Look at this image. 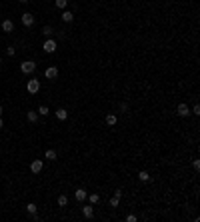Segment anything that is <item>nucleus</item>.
<instances>
[{
    "instance_id": "nucleus-29",
    "label": "nucleus",
    "mask_w": 200,
    "mask_h": 222,
    "mask_svg": "<svg viewBox=\"0 0 200 222\" xmlns=\"http://www.w3.org/2000/svg\"><path fill=\"white\" fill-rule=\"evenodd\" d=\"M0 114H2V104H0Z\"/></svg>"
},
{
    "instance_id": "nucleus-11",
    "label": "nucleus",
    "mask_w": 200,
    "mask_h": 222,
    "mask_svg": "<svg viewBox=\"0 0 200 222\" xmlns=\"http://www.w3.org/2000/svg\"><path fill=\"white\" fill-rule=\"evenodd\" d=\"M54 114H56V118H58V120H66V118H68V112L64 110V108H58V110L54 112Z\"/></svg>"
},
{
    "instance_id": "nucleus-17",
    "label": "nucleus",
    "mask_w": 200,
    "mask_h": 222,
    "mask_svg": "<svg viewBox=\"0 0 200 222\" xmlns=\"http://www.w3.org/2000/svg\"><path fill=\"white\" fill-rule=\"evenodd\" d=\"M86 198L90 200V204H92V206H94V204H98V202H100V196H98V194H90V196H86Z\"/></svg>"
},
{
    "instance_id": "nucleus-27",
    "label": "nucleus",
    "mask_w": 200,
    "mask_h": 222,
    "mask_svg": "<svg viewBox=\"0 0 200 222\" xmlns=\"http://www.w3.org/2000/svg\"><path fill=\"white\" fill-rule=\"evenodd\" d=\"M126 220H128V222H136V216L130 214V216H126Z\"/></svg>"
},
{
    "instance_id": "nucleus-16",
    "label": "nucleus",
    "mask_w": 200,
    "mask_h": 222,
    "mask_svg": "<svg viewBox=\"0 0 200 222\" xmlns=\"http://www.w3.org/2000/svg\"><path fill=\"white\" fill-rule=\"evenodd\" d=\"M116 120H118V118H116L114 114H108V116H106V124H108V126H114Z\"/></svg>"
},
{
    "instance_id": "nucleus-1",
    "label": "nucleus",
    "mask_w": 200,
    "mask_h": 222,
    "mask_svg": "<svg viewBox=\"0 0 200 222\" xmlns=\"http://www.w3.org/2000/svg\"><path fill=\"white\" fill-rule=\"evenodd\" d=\"M20 70H22L24 74H32L36 70V62H32V60H24L22 64H20Z\"/></svg>"
},
{
    "instance_id": "nucleus-8",
    "label": "nucleus",
    "mask_w": 200,
    "mask_h": 222,
    "mask_svg": "<svg viewBox=\"0 0 200 222\" xmlns=\"http://www.w3.org/2000/svg\"><path fill=\"white\" fill-rule=\"evenodd\" d=\"M82 214H84V218H92V216H94L92 204H88V206H82Z\"/></svg>"
},
{
    "instance_id": "nucleus-3",
    "label": "nucleus",
    "mask_w": 200,
    "mask_h": 222,
    "mask_svg": "<svg viewBox=\"0 0 200 222\" xmlns=\"http://www.w3.org/2000/svg\"><path fill=\"white\" fill-rule=\"evenodd\" d=\"M22 24L26 26V28H32V26H34V16H32L30 12H24L22 14Z\"/></svg>"
},
{
    "instance_id": "nucleus-5",
    "label": "nucleus",
    "mask_w": 200,
    "mask_h": 222,
    "mask_svg": "<svg viewBox=\"0 0 200 222\" xmlns=\"http://www.w3.org/2000/svg\"><path fill=\"white\" fill-rule=\"evenodd\" d=\"M44 52L48 54H52V52H56V40H44Z\"/></svg>"
},
{
    "instance_id": "nucleus-21",
    "label": "nucleus",
    "mask_w": 200,
    "mask_h": 222,
    "mask_svg": "<svg viewBox=\"0 0 200 222\" xmlns=\"http://www.w3.org/2000/svg\"><path fill=\"white\" fill-rule=\"evenodd\" d=\"M26 210H28V214H36V210H38V206H36L34 202H30L28 206H26Z\"/></svg>"
},
{
    "instance_id": "nucleus-30",
    "label": "nucleus",
    "mask_w": 200,
    "mask_h": 222,
    "mask_svg": "<svg viewBox=\"0 0 200 222\" xmlns=\"http://www.w3.org/2000/svg\"><path fill=\"white\" fill-rule=\"evenodd\" d=\"M18 2H28V0H18Z\"/></svg>"
},
{
    "instance_id": "nucleus-31",
    "label": "nucleus",
    "mask_w": 200,
    "mask_h": 222,
    "mask_svg": "<svg viewBox=\"0 0 200 222\" xmlns=\"http://www.w3.org/2000/svg\"><path fill=\"white\" fill-rule=\"evenodd\" d=\"M0 64H2V58H0Z\"/></svg>"
},
{
    "instance_id": "nucleus-20",
    "label": "nucleus",
    "mask_w": 200,
    "mask_h": 222,
    "mask_svg": "<svg viewBox=\"0 0 200 222\" xmlns=\"http://www.w3.org/2000/svg\"><path fill=\"white\" fill-rule=\"evenodd\" d=\"M36 112H38L40 116H48V114H50V110H48V106H40V108H38V110H36Z\"/></svg>"
},
{
    "instance_id": "nucleus-25",
    "label": "nucleus",
    "mask_w": 200,
    "mask_h": 222,
    "mask_svg": "<svg viewBox=\"0 0 200 222\" xmlns=\"http://www.w3.org/2000/svg\"><path fill=\"white\" fill-rule=\"evenodd\" d=\"M6 54H8V56H14V54H16L14 46H8V48H6Z\"/></svg>"
},
{
    "instance_id": "nucleus-7",
    "label": "nucleus",
    "mask_w": 200,
    "mask_h": 222,
    "mask_svg": "<svg viewBox=\"0 0 200 222\" xmlns=\"http://www.w3.org/2000/svg\"><path fill=\"white\" fill-rule=\"evenodd\" d=\"M44 76L48 78V80H54L58 76V68L56 66H50V68H46V72H44Z\"/></svg>"
},
{
    "instance_id": "nucleus-14",
    "label": "nucleus",
    "mask_w": 200,
    "mask_h": 222,
    "mask_svg": "<svg viewBox=\"0 0 200 222\" xmlns=\"http://www.w3.org/2000/svg\"><path fill=\"white\" fill-rule=\"evenodd\" d=\"M56 150H46V154H44V158L46 160H56Z\"/></svg>"
},
{
    "instance_id": "nucleus-19",
    "label": "nucleus",
    "mask_w": 200,
    "mask_h": 222,
    "mask_svg": "<svg viewBox=\"0 0 200 222\" xmlns=\"http://www.w3.org/2000/svg\"><path fill=\"white\" fill-rule=\"evenodd\" d=\"M66 204H68V196L60 194V196H58V206H66Z\"/></svg>"
},
{
    "instance_id": "nucleus-10",
    "label": "nucleus",
    "mask_w": 200,
    "mask_h": 222,
    "mask_svg": "<svg viewBox=\"0 0 200 222\" xmlns=\"http://www.w3.org/2000/svg\"><path fill=\"white\" fill-rule=\"evenodd\" d=\"M2 30L4 32H14V22H12V20H4V22H2Z\"/></svg>"
},
{
    "instance_id": "nucleus-4",
    "label": "nucleus",
    "mask_w": 200,
    "mask_h": 222,
    "mask_svg": "<svg viewBox=\"0 0 200 222\" xmlns=\"http://www.w3.org/2000/svg\"><path fill=\"white\" fill-rule=\"evenodd\" d=\"M176 114H178V116H182V118H186L188 114H190V108H188V104H184V102H182V104H178Z\"/></svg>"
},
{
    "instance_id": "nucleus-9",
    "label": "nucleus",
    "mask_w": 200,
    "mask_h": 222,
    "mask_svg": "<svg viewBox=\"0 0 200 222\" xmlns=\"http://www.w3.org/2000/svg\"><path fill=\"white\" fill-rule=\"evenodd\" d=\"M74 196H76V200H78V202H82V200H86V196H88V194H86V190H84V188H78V190L74 192Z\"/></svg>"
},
{
    "instance_id": "nucleus-12",
    "label": "nucleus",
    "mask_w": 200,
    "mask_h": 222,
    "mask_svg": "<svg viewBox=\"0 0 200 222\" xmlns=\"http://www.w3.org/2000/svg\"><path fill=\"white\" fill-rule=\"evenodd\" d=\"M62 20H64V22H72V20H74V14L70 12V10H64V12H62Z\"/></svg>"
},
{
    "instance_id": "nucleus-6",
    "label": "nucleus",
    "mask_w": 200,
    "mask_h": 222,
    "mask_svg": "<svg viewBox=\"0 0 200 222\" xmlns=\"http://www.w3.org/2000/svg\"><path fill=\"white\" fill-rule=\"evenodd\" d=\"M42 168H44V162H42V160H34V162L30 164V170L34 172V174H38V172H42Z\"/></svg>"
},
{
    "instance_id": "nucleus-23",
    "label": "nucleus",
    "mask_w": 200,
    "mask_h": 222,
    "mask_svg": "<svg viewBox=\"0 0 200 222\" xmlns=\"http://www.w3.org/2000/svg\"><path fill=\"white\" fill-rule=\"evenodd\" d=\"M118 202H120V198H118V196H112V198H110V206H112V208H116Z\"/></svg>"
},
{
    "instance_id": "nucleus-28",
    "label": "nucleus",
    "mask_w": 200,
    "mask_h": 222,
    "mask_svg": "<svg viewBox=\"0 0 200 222\" xmlns=\"http://www.w3.org/2000/svg\"><path fill=\"white\" fill-rule=\"evenodd\" d=\"M2 128H4V122H2V118H0V130H2Z\"/></svg>"
},
{
    "instance_id": "nucleus-13",
    "label": "nucleus",
    "mask_w": 200,
    "mask_h": 222,
    "mask_svg": "<svg viewBox=\"0 0 200 222\" xmlns=\"http://www.w3.org/2000/svg\"><path fill=\"white\" fill-rule=\"evenodd\" d=\"M26 118H28V122L34 124L36 120H38V112H34V110H28V114H26Z\"/></svg>"
},
{
    "instance_id": "nucleus-22",
    "label": "nucleus",
    "mask_w": 200,
    "mask_h": 222,
    "mask_svg": "<svg viewBox=\"0 0 200 222\" xmlns=\"http://www.w3.org/2000/svg\"><path fill=\"white\" fill-rule=\"evenodd\" d=\"M42 32H44V36H50V34H52V32H54V28H52V26H50V24H46V26H44V28H42Z\"/></svg>"
},
{
    "instance_id": "nucleus-2",
    "label": "nucleus",
    "mask_w": 200,
    "mask_h": 222,
    "mask_svg": "<svg viewBox=\"0 0 200 222\" xmlns=\"http://www.w3.org/2000/svg\"><path fill=\"white\" fill-rule=\"evenodd\" d=\"M26 88H28L30 94H36V92L40 90V80H38V78H30L28 84H26Z\"/></svg>"
},
{
    "instance_id": "nucleus-18",
    "label": "nucleus",
    "mask_w": 200,
    "mask_h": 222,
    "mask_svg": "<svg viewBox=\"0 0 200 222\" xmlns=\"http://www.w3.org/2000/svg\"><path fill=\"white\" fill-rule=\"evenodd\" d=\"M54 4H56V8H60V10H64V8L68 6L66 0H54Z\"/></svg>"
},
{
    "instance_id": "nucleus-24",
    "label": "nucleus",
    "mask_w": 200,
    "mask_h": 222,
    "mask_svg": "<svg viewBox=\"0 0 200 222\" xmlns=\"http://www.w3.org/2000/svg\"><path fill=\"white\" fill-rule=\"evenodd\" d=\"M190 114H194V116H198V114H200V106H198V104H194V108L190 110Z\"/></svg>"
},
{
    "instance_id": "nucleus-26",
    "label": "nucleus",
    "mask_w": 200,
    "mask_h": 222,
    "mask_svg": "<svg viewBox=\"0 0 200 222\" xmlns=\"http://www.w3.org/2000/svg\"><path fill=\"white\" fill-rule=\"evenodd\" d=\"M192 166H194V170H200V160H192Z\"/></svg>"
},
{
    "instance_id": "nucleus-15",
    "label": "nucleus",
    "mask_w": 200,
    "mask_h": 222,
    "mask_svg": "<svg viewBox=\"0 0 200 222\" xmlns=\"http://www.w3.org/2000/svg\"><path fill=\"white\" fill-rule=\"evenodd\" d=\"M138 178H140L142 182H148V180H150V174H148L146 170H140V172H138Z\"/></svg>"
}]
</instances>
